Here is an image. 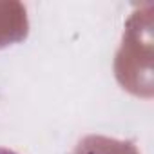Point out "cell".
Returning a JSON list of instances; mask_svg holds the SVG:
<instances>
[{
	"mask_svg": "<svg viewBox=\"0 0 154 154\" xmlns=\"http://www.w3.org/2000/svg\"><path fill=\"white\" fill-rule=\"evenodd\" d=\"M0 154H17L15 150H11V149H4V147H0Z\"/></svg>",
	"mask_w": 154,
	"mask_h": 154,
	"instance_id": "2",
	"label": "cell"
},
{
	"mask_svg": "<svg viewBox=\"0 0 154 154\" xmlns=\"http://www.w3.org/2000/svg\"><path fill=\"white\" fill-rule=\"evenodd\" d=\"M76 154H138V152L131 143H120L114 140L91 136L78 145Z\"/></svg>",
	"mask_w": 154,
	"mask_h": 154,
	"instance_id": "1",
	"label": "cell"
}]
</instances>
